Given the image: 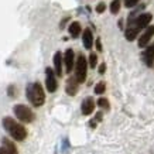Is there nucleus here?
Listing matches in <instances>:
<instances>
[{
	"mask_svg": "<svg viewBox=\"0 0 154 154\" xmlns=\"http://www.w3.org/2000/svg\"><path fill=\"white\" fill-rule=\"evenodd\" d=\"M137 11H133L129 19V23H127V28H126V40L127 41H134L137 38V34L140 33V30L149 27L150 21L153 19V16L150 13H141L140 16H136Z\"/></svg>",
	"mask_w": 154,
	"mask_h": 154,
	"instance_id": "obj_1",
	"label": "nucleus"
},
{
	"mask_svg": "<svg viewBox=\"0 0 154 154\" xmlns=\"http://www.w3.org/2000/svg\"><path fill=\"white\" fill-rule=\"evenodd\" d=\"M3 127L5 130L9 133L14 140L23 141L27 137V130L24 129V126L19 122H16L13 117H5L3 119Z\"/></svg>",
	"mask_w": 154,
	"mask_h": 154,
	"instance_id": "obj_2",
	"label": "nucleus"
},
{
	"mask_svg": "<svg viewBox=\"0 0 154 154\" xmlns=\"http://www.w3.org/2000/svg\"><path fill=\"white\" fill-rule=\"evenodd\" d=\"M27 98L31 102V105L35 107H40L44 105L45 102V94H44V89H42L41 84L34 82L30 84L27 86Z\"/></svg>",
	"mask_w": 154,
	"mask_h": 154,
	"instance_id": "obj_3",
	"label": "nucleus"
},
{
	"mask_svg": "<svg viewBox=\"0 0 154 154\" xmlns=\"http://www.w3.org/2000/svg\"><path fill=\"white\" fill-rule=\"evenodd\" d=\"M86 71H88V62H86V58L81 54V55H78L76 62H75V75H74L79 84H84L85 79H86Z\"/></svg>",
	"mask_w": 154,
	"mask_h": 154,
	"instance_id": "obj_4",
	"label": "nucleus"
},
{
	"mask_svg": "<svg viewBox=\"0 0 154 154\" xmlns=\"http://www.w3.org/2000/svg\"><path fill=\"white\" fill-rule=\"evenodd\" d=\"M14 115L23 123H31L34 120V113L28 106L24 105H16L14 106Z\"/></svg>",
	"mask_w": 154,
	"mask_h": 154,
	"instance_id": "obj_5",
	"label": "nucleus"
},
{
	"mask_svg": "<svg viewBox=\"0 0 154 154\" xmlns=\"http://www.w3.org/2000/svg\"><path fill=\"white\" fill-rule=\"evenodd\" d=\"M45 86H47V91L50 94H54L57 91V86H58L55 79V71L51 68L45 69Z\"/></svg>",
	"mask_w": 154,
	"mask_h": 154,
	"instance_id": "obj_6",
	"label": "nucleus"
},
{
	"mask_svg": "<svg viewBox=\"0 0 154 154\" xmlns=\"http://www.w3.org/2000/svg\"><path fill=\"white\" fill-rule=\"evenodd\" d=\"M153 35H154V26H149V27L146 28L144 33L140 35V38H139V47H141V48L147 47L150 40L153 38Z\"/></svg>",
	"mask_w": 154,
	"mask_h": 154,
	"instance_id": "obj_7",
	"label": "nucleus"
},
{
	"mask_svg": "<svg viewBox=\"0 0 154 154\" xmlns=\"http://www.w3.org/2000/svg\"><path fill=\"white\" fill-rule=\"evenodd\" d=\"M64 64H65L66 72H68V74H69V72H72V69H74V66H75V54H74V50L68 48V50L65 51V54H64Z\"/></svg>",
	"mask_w": 154,
	"mask_h": 154,
	"instance_id": "obj_8",
	"label": "nucleus"
},
{
	"mask_svg": "<svg viewBox=\"0 0 154 154\" xmlns=\"http://www.w3.org/2000/svg\"><path fill=\"white\" fill-rule=\"evenodd\" d=\"M0 154H19L17 147L9 139H3V146L0 147Z\"/></svg>",
	"mask_w": 154,
	"mask_h": 154,
	"instance_id": "obj_9",
	"label": "nucleus"
},
{
	"mask_svg": "<svg viewBox=\"0 0 154 154\" xmlns=\"http://www.w3.org/2000/svg\"><path fill=\"white\" fill-rule=\"evenodd\" d=\"M143 61L147 66H153L154 64V42L150 44L149 47L146 48V51L143 52Z\"/></svg>",
	"mask_w": 154,
	"mask_h": 154,
	"instance_id": "obj_10",
	"label": "nucleus"
},
{
	"mask_svg": "<svg viewBox=\"0 0 154 154\" xmlns=\"http://www.w3.org/2000/svg\"><path fill=\"white\" fill-rule=\"evenodd\" d=\"M81 110H82V115L88 116L95 110V100L92 98H86L84 99L82 102V106H81Z\"/></svg>",
	"mask_w": 154,
	"mask_h": 154,
	"instance_id": "obj_11",
	"label": "nucleus"
},
{
	"mask_svg": "<svg viewBox=\"0 0 154 154\" xmlns=\"http://www.w3.org/2000/svg\"><path fill=\"white\" fill-rule=\"evenodd\" d=\"M78 86H79V82L76 81V78L75 76H71L69 79L66 81V94L71 95V96H74V95H76V92H78Z\"/></svg>",
	"mask_w": 154,
	"mask_h": 154,
	"instance_id": "obj_12",
	"label": "nucleus"
},
{
	"mask_svg": "<svg viewBox=\"0 0 154 154\" xmlns=\"http://www.w3.org/2000/svg\"><path fill=\"white\" fill-rule=\"evenodd\" d=\"M62 62H64V57L60 51L54 54V71L58 76L62 75Z\"/></svg>",
	"mask_w": 154,
	"mask_h": 154,
	"instance_id": "obj_13",
	"label": "nucleus"
},
{
	"mask_svg": "<svg viewBox=\"0 0 154 154\" xmlns=\"http://www.w3.org/2000/svg\"><path fill=\"white\" fill-rule=\"evenodd\" d=\"M82 41H84V47L86 48V50H91V48H92V45H94V35H92L91 28H85L84 30Z\"/></svg>",
	"mask_w": 154,
	"mask_h": 154,
	"instance_id": "obj_14",
	"label": "nucleus"
},
{
	"mask_svg": "<svg viewBox=\"0 0 154 154\" xmlns=\"http://www.w3.org/2000/svg\"><path fill=\"white\" fill-rule=\"evenodd\" d=\"M68 30H69L71 35H72L74 38H76L81 34V24L78 23V21H74V23L69 24V28H68Z\"/></svg>",
	"mask_w": 154,
	"mask_h": 154,
	"instance_id": "obj_15",
	"label": "nucleus"
},
{
	"mask_svg": "<svg viewBox=\"0 0 154 154\" xmlns=\"http://www.w3.org/2000/svg\"><path fill=\"white\" fill-rule=\"evenodd\" d=\"M119 10H120V0H113L112 3H110V11L113 14H117Z\"/></svg>",
	"mask_w": 154,
	"mask_h": 154,
	"instance_id": "obj_16",
	"label": "nucleus"
},
{
	"mask_svg": "<svg viewBox=\"0 0 154 154\" xmlns=\"http://www.w3.org/2000/svg\"><path fill=\"white\" fill-rule=\"evenodd\" d=\"M105 89H106L105 82H99V84H96V86H95V94H96V95H102L103 92H105Z\"/></svg>",
	"mask_w": 154,
	"mask_h": 154,
	"instance_id": "obj_17",
	"label": "nucleus"
},
{
	"mask_svg": "<svg viewBox=\"0 0 154 154\" xmlns=\"http://www.w3.org/2000/svg\"><path fill=\"white\" fill-rule=\"evenodd\" d=\"M96 64H98V55H96L95 52H92V54L89 55V66H91V68H95Z\"/></svg>",
	"mask_w": 154,
	"mask_h": 154,
	"instance_id": "obj_18",
	"label": "nucleus"
},
{
	"mask_svg": "<svg viewBox=\"0 0 154 154\" xmlns=\"http://www.w3.org/2000/svg\"><path fill=\"white\" fill-rule=\"evenodd\" d=\"M98 106L103 107V109H109V100H107V99H105V98H100L98 100Z\"/></svg>",
	"mask_w": 154,
	"mask_h": 154,
	"instance_id": "obj_19",
	"label": "nucleus"
},
{
	"mask_svg": "<svg viewBox=\"0 0 154 154\" xmlns=\"http://www.w3.org/2000/svg\"><path fill=\"white\" fill-rule=\"evenodd\" d=\"M139 2H140V0H125V6H126V7H134Z\"/></svg>",
	"mask_w": 154,
	"mask_h": 154,
	"instance_id": "obj_20",
	"label": "nucleus"
},
{
	"mask_svg": "<svg viewBox=\"0 0 154 154\" xmlns=\"http://www.w3.org/2000/svg\"><path fill=\"white\" fill-rule=\"evenodd\" d=\"M105 9H106V5H105V3H99V5L96 6V11H98V13H103Z\"/></svg>",
	"mask_w": 154,
	"mask_h": 154,
	"instance_id": "obj_21",
	"label": "nucleus"
},
{
	"mask_svg": "<svg viewBox=\"0 0 154 154\" xmlns=\"http://www.w3.org/2000/svg\"><path fill=\"white\" fill-rule=\"evenodd\" d=\"M105 71H106V65H105V64H100V66H99V74H105Z\"/></svg>",
	"mask_w": 154,
	"mask_h": 154,
	"instance_id": "obj_22",
	"label": "nucleus"
},
{
	"mask_svg": "<svg viewBox=\"0 0 154 154\" xmlns=\"http://www.w3.org/2000/svg\"><path fill=\"white\" fill-rule=\"evenodd\" d=\"M96 50H98V51H102V44H100V40H96Z\"/></svg>",
	"mask_w": 154,
	"mask_h": 154,
	"instance_id": "obj_23",
	"label": "nucleus"
},
{
	"mask_svg": "<svg viewBox=\"0 0 154 154\" xmlns=\"http://www.w3.org/2000/svg\"><path fill=\"white\" fill-rule=\"evenodd\" d=\"M9 95L10 96H14V88L13 86H9Z\"/></svg>",
	"mask_w": 154,
	"mask_h": 154,
	"instance_id": "obj_24",
	"label": "nucleus"
}]
</instances>
